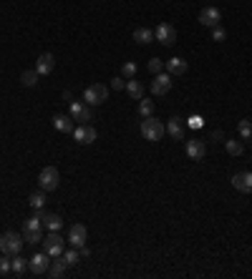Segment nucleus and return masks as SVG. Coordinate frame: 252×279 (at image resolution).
<instances>
[{
    "mask_svg": "<svg viewBox=\"0 0 252 279\" xmlns=\"http://www.w3.org/2000/svg\"><path fill=\"white\" fill-rule=\"evenodd\" d=\"M164 134H167V126H164L159 118L149 116V118L141 121V136L146 141H162L164 139Z\"/></svg>",
    "mask_w": 252,
    "mask_h": 279,
    "instance_id": "f257e3e1",
    "label": "nucleus"
},
{
    "mask_svg": "<svg viewBox=\"0 0 252 279\" xmlns=\"http://www.w3.org/2000/svg\"><path fill=\"white\" fill-rule=\"evenodd\" d=\"M23 244H25L23 234H15V231H5V234L0 236V252H3V254H8V257H13V254H20Z\"/></svg>",
    "mask_w": 252,
    "mask_h": 279,
    "instance_id": "f03ea898",
    "label": "nucleus"
},
{
    "mask_svg": "<svg viewBox=\"0 0 252 279\" xmlns=\"http://www.w3.org/2000/svg\"><path fill=\"white\" fill-rule=\"evenodd\" d=\"M106 101H109V88L104 83H91L83 91V103H88V106H101Z\"/></svg>",
    "mask_w": 252,
    "mask_h": 279,
    "instance_id": "7ed1b4c3",
    "label": "nucleus"
},
{
    "mask_svg": "<svg viewBox=\"0 0 252 279\" xmlns=\"http://www.w3.org/2000/svg\"><path fill=\"white\" fill-rule=\"evenodd\" d=\"M38 184H41L43 191H56L58 184H61V174H58V169H56V166H46V169L41 171V176H38Z\"/></svg>",
    "mask_w": 252,
    "mask_h": 279,
    "instance_id": "20e7f679",
    "label": "nucleus"
},
{
    "mask_svg": "<svg viewBox=\"0 0 252 279\" xmlns=\"http://www.w3.org/2000/svg\"><path fill=\"white\" fill-rule=\"evenodd\" d=\"M154 41H159L162 46H174L177 43V28L172 23H159L156 30H154Z\"/></svg>",
    "mask_w": 252,
    "mask_h": 279,
    "instance_id": "39448f33",
    "label": "nucleus"
},
{
    "mask_svg": "<svg viewBox=\"0 0 252 279\" xmlns=\"http://www.w3.org/2000/svg\"><path fill=\"white\" fill-rule=\"evenodd\" d=\"M199 23H202L204 28H217V25L222 23V13H219V8H214V5L202 8V10H199Z\"/></svg>",
    "mask_w": 252,
    "mask_h": 279,
    "instance_id": "423d86ee",
    "label": "nucleus"
},
{
    "mask_svg": "<svg viewBox=\"0 0 252 279\" xmlns=\"http://www.w3.org/2000/svg\"><path fill=\"white\" fill-rule=\"evenodd\" d=\"M43 244H46V254L48 257H61L63 254V236L58 231H51V234H46V239H43Z\"/></svg>",
    "mask_w": 252,
    "mask_h": 279,
    "instance_id": "0eeeda50",
    "label": "nucleus"
},
{
    "mask_svg": "<svg viewBox=\"0 0 252 279\" xmlns=\"http://www.w3.org/2000/svg\"><path fill=\"white\" fill-rule=\"evenodd\" d=\"M169 91H172V75L164 73V70L156 73L154 81H151V93H154V96H167Z\"/></svg>",
    "mask_w": 252,
    "mask_h": 279,
    "instance_id": "6e6552de",
    "label": "nucleus"
},
{
    "mask_svg": "<svg viewBox=\"0 0 252 279\" xmlns=\"http://www.w3.org/2000/svg\"><path fill=\"white\" fill-rule=\"evenodd\" d=\"M73 121H78V124H88L91 118H93V113H91V108H88V103H83V101H73L71 103V113H68Z\"/></svg>",
    "mask_w": 252,
    "mask_h": 279,
    "instance_id": "1a4fd4ad",
    "label": "nucleus"
},
{
    "mask_svg": "<svg viewBox=\"0 0 252 279\" xmlns=\"http://www.w3.org/2000/svg\"><path fill=\"white\" fill-rule=\"evenodd\" d=\"M96 129L91 126V124H78L76 129H73V139L78 141V143H83V146H88V143H93L96 141Z\"/></svg>",
    "mask_w": 252,
    "mask_h": 279,
    "instance_id": "9d476101",
    "label": "nucleus"
},
{
    "mask_svg": "<svg viewBox=\"0 0 252 279\" xmlns=\"http://www.w3.org/2000/svg\"><path fill=\"white\" fill-rule=\"evenodd\" d=\"M86 239H88V231H86L83 224H73V226L68 229V244H71V247L81 249V247H86Z\"/></svg>",
    "mask_w": 252,
    "mask_h": 279,
    "instance_id": "9b49d317",
    "label": "nucleus"
},
{
    "mask_svg": "<svg viewBox=\"0 0 252 279\" xmlns=\"http://www.w3.org/2000/svg\"><path fill=\"white\" fill-rule=\"evenodd\" d=\"M28 267H30V272H33V274H46V272H48V267H51V257H48L46 252H38V254H33V257H30Z\"/></svg>",
    "mask_w": 252,
    "mask_h": 279,
    "instance_id": "f8f14e48",
    "label": "nucleus"
},
{
    "mask_svg": "<svg viewBox=\"0 0 252 279\" xmlns=\"http://www.w3.org/2000/svg\"><path fill=\"white\" fill-rule=\"evenodd\" d=\"M167 134L174 141H184V136H187V131H184V118L172 116V118L167 121Z\"/></svg>",
    "mask_w": 252,
    "mask_h": 279,
    "instance_id": "ddd939ff",
    "label": "nucleus"
},
{
    "mask_svg": "<svg viewBox=\"0 0 252 279\" xmlns=\"http://www.w3.org/2000/svg\"><path fill=\"white\" fill-rule=\"evenodd\" d=\"M232 186L242 194H252V171H240L232 176Z\"/></svg>",
    "mask_w": 252,
    "mask_h": 279,
    "instance_id": "4468645a",
    "label": "nucleus"
},
{
    "mask_svg": "<svg viewBox=\"0 0 252 279\" xmlns=\"http://www.w3.org/2000/svg\"><path fill=\"white\" fill-rule=\"evenodd\" d=\"M187 156L192 161H202L204 156H207V143L199 139H192L187 141Z\"/></svg>",
    "mask_w": 252,
    "mask_h": 279,
    "instance_id": "2eb2a0df",
    "label": "nucleus"
},
{
    "mask_svg": "<svg viewBox=\"0 0 252 279\" xmlns=\"http://www.w3.org/2000/svg\"><path fill=\"white\" fill-rule=\"evenodd\" d=\"M56 66V58L51 56V53H41L38 56V61H36V70H38V75H48L51 70Z\"/></svg>",
    "mask_w": 252,
    "mask_h": 279,
    "instance_id": "dca6fc26",
    "label": "nucleus"
},
{
    "mask_svg": "<svg viewBox=\"0 0 252 279\" xmlns=\"http://www.w3.org/2000/svg\"><path fill=\"white\" fill-rule=\"evenodd\" d=\"M53 129L56 131H61V134H73V118L71 116H63V113H56L53 116Z\"/></svg>",
    "mask_w": 252,
    "mask_h": 279,
    "instance_id": "f3484780",
    "label": "nucleus"
},
{
    "mask_svg": "<svg viewBox=\"0 0 252 279\" xmlns=\"http://www.w3.org/2000/svg\"><path fill=\"white\" fill-rule=\"evenodd\" d=\"M164 68H167L169 75H184L189 66H187V61H184V58H169V61L164 63Z\"/></svg>",
    "mask_w": 252,
    "mask_h": 279,
    "instance_id": "a211bd4d",
    "label": "nucleus"
},
{
    "mask_svg": "<svg viewBox=\"0 0 252 279\" xmlns=\"http://www.w3.org/2000/svg\"><path fill=\"white\" fill-rule=\"evenodd\" d=\"M43 229H48V231H61L63 219L58 214H46V211H43Z\"/></svg>",
    "mask_w": 252,
    "mask_h": 279,
    "instance_id": "6ab92c4d",
    "label": "nucleus"
},
{
    "mask_svg": "<svg viewBox=\"0 0 252 279\" xmlns=\"http://www.w3.org/2000/svg\"><path fill=\"white\" fill-rule=\"evenodd\" d=\"M126 93H129L134 101H141V98H144V83L129 78V81H126Z\"/></svg>",
    "mask_w": 252,
    "mask_h": 279,
    "instance_id": "aec40b11",
    "label": "nucleus"
},
{
    "mask_svg": "<svg viewBox=\"0 0 252 279\" xmlns=\"http://www.w3.org/2000/svg\"><path fill=\"white\" fill-rule=\"evenodd\" d=\"M134 41H136L139 46H149V43L154 41V30L141 25V28H136V30H134Z\"/></svg>",
    "mask_w": 252,
    "mask_h": 279,
    "instance_id": "412c9836",
    "label": "nucleus"
},
{
    "mask_svg": "<svg viewBox=\"0 0 252 279\" xmlns=\"http://www.w3.org/2000/svg\"><path fill=\"white\" fill-rule=\"evenodd\" d=\"M66 269H68L66 259H63V257H58V262H51V267H48V272H46V274H48V277H53V279H58L63 272H66Z\"/></svg>",
    "mask_w": 252,
    "mask_h": 279,
    "instance_id": "4be33fe9",
    "label": "nucleus"
},
{
    "mask_svg": "<svg viewBox=\"0 0 252 279\" xmlns=\"http://www.w3.org/2000/svg\"><path fill=\"white\" fill-rule=\"evenodd\" d=\"M23 239L28 244H41L43 242V229H23Z\"/></svg>",
    "mask_w": 252,
    "mask_h": 279,
    "instance_id": "5701e85b",
    "label": "nucleus"
},
{
    "mask_svg": "<svg viewBox=\"0 0 252 279\" xmlns=\"http://www.w3.org/2000/svg\"><path fill=\"white\" fill-rule=\"evenodd\" d=\"M38 78H41V75H38V70H36V68H33V70H23V73H20V83H23V86H28V88H33V86L38 83Z\"/></svg>",
    "mask_w": 252,
    "mask_h": 279,
    "instance_id": "b1692460",
    "label": "nucleus"
},
{
    "mask_svg": "<svg viewBox=\"0 0 252 279\" xmlns=\"http://www.w3.org/2000/svg\"><path fill=\"white\" fill-rule=\"evenodd\" d=\"M28 204H30L33 209H43V207H46V191L41 189V191L30 194V196H28Z\"/></svg>",
    "mask_w": 252,
    "mask_h": 279,
    "instance_id": "393cba45",
    "label": "nucleus"
},
{
    "mask_svg": "<svg viewBox=\"0 0 252 279\" xmlns=\"http://www.w3.org/2000/svg\"><path fill=\"white\" fill-rule=\"evenodd\" d=\"M225 148H227V153H230V156H242V151H245V146H242L240 141H235V139L225 141Z\"/></svg>",
    "mask_w": 252,
    "mask_h": 279,
    "instance_id": "a878e982",
    "label": "nucleus"
},
{
    "mask_svg": "<svg viewBox=\"0 0 252 279\" xmlns=\"http://www.w3.org/2000/svg\"><path fill=\"white\" fill-rule=\"evenodd\" d=\"M25 267H28V262H25L23 257L13 254V259H10V269H13V274H23V272H25Z\"/></svg>",
    "mask_w": 252,
    "mask_h": 279,
    "instance_id": "bb28decb",
    "label": "nucleus"
},
{
    "mask_svg": "<svg viewBox=\"0 0 252 279\" xmlns=\"http://www.w3.org/2000/svg\"><path fill=\"white\" fill-rule=\"evenodd\" d=\"M139 113H141L144 118H149V116L154 113V101H149V98H141V101H139Z\"/></svg>",
    "mask_w": 252,
    "mask_h": 279,
    "instance_id": "cd10ccee",
    "label": "nucleus"
},
{
    "mask_svg": "<svg viewBox=\"0 0 252 279\" xmlns=\"http://www.w3.org/2000/svg\"><path fill=\"white\" fill-rule=\"evenodd\" d=\"M237 134H240V139H250L252 136V124L247 121V118L237 124Z\"/></svg>",
    "mask_w": 252,
    "mask_h": 279,
    "instance_id": "c85d7f7f",
    "label": "nucleus"
},
{
    "mask_svg": "<svg viewBox=\"0 0 252 279\" xmlns=\"http://www.w3.org/2000/svg\"><path fill=\"white\" fill-rule=\"evenodd\" d=\"M146 70H149V73H154V75H156V73H162V70H164V61H162V58H151V61L146 63Z\"/></svg>",
    "mask_w": 252,
    "mask_h": 279,
    "instance_id": "c756f323",
    "label": "nucleus"
},
{
    "mask_svg": "<svg viewBox=\"0 0 252 279\" xmlns=\"http://www.w3.org/2000/svg\"><path fill=\"white\" fill-rule=\"evenodd\" d=\"M136 63H131V61H126L124 66H121V75H124V78H134V75H136Z\"/></svg>",
    "mask_w": 252,
    "mask_h": 279,
    "instance_id": "7c9ffc66",
    "label": "nucleus"
},
{
    "mask_svg": "<svg viewBox=\"0 0 252 279\" xmlns=\"http://www.w3.org/2000/svg\"><path fill=\"white\" fill-rule=\"evenodd\" d=\"M78 257H81V254H78V249H76V247H73L71 252H66V254H63V259H66V264H68V267H73V264L78 262Z\"/></svg>",
    "mask_w": 252,
    "mask_h": 279,
    "instance_id": "2f4dec72",
    "label": "nucleus"
},
{
    "mask_svg": "<svg viewBox=\"0 0 252 279\" xmlns=\"http://www.w3.org/2000/svg\"><path fill=\"white\" fill-rule=\"evenodd\" d=\"M13 269H10V259H8V254H3L0 257V277H8Z\"/></svg>",
    "mask_w": 252,
    "mask_h": 279,
    "instance_id": "473e14b6",
    "label": "nucleus"
},
{
    "mask_svg": "<svg viewBox=\"0 0 252 279\" xmlns=\"http://www.w3.org/2000/svg\"><path fill=\"white\" fill-rule=\"evenodd\" d=\"M225 38H227V30H225L222 25L212 28V41H217V43H219V41H225Z\"/></svg>",
    "mask_w": 252,
    "mask_h": 279,
    "instance_id": "72a5a7b5",
    "label": "nucleus"
},
{
    "mask_svg": "<svg viewBox=\"0 0 252 279\" xmlns=\"http://www.w3.org/2000/svg\"><path fill=\"white\" fill-rule=\"evenodd\" d=\"M111 88H114V91H124V88H126L124 75H116V78H111Z\"/></svg>",
    "mask_w": 252,
    "mask_h": 279,
    "instance_id": "f704fd0d",
    "label": "nucleus"
},
{
    "mask_svg": "<svg viewBox=\"0 0 252 279\" xmlns=\"http://www.w3.org/2000/svg\"><path fill=\"white\" fill-rule=\"evenodd\" d=\"M189 126H192V129H202V118H199V116H192V118H189Z\"/></svg>",
    "mask_w": 252,
    "mask_h": 279,
    "instance_id": "c9c22d12",
    "label": "nucleus"
}]
</instances>
